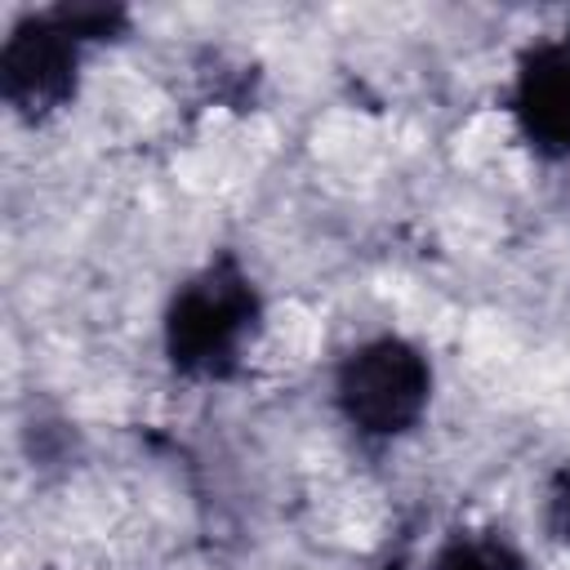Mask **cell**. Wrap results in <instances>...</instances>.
<instances>
[{
	"label": "cell",
	"instance_id": "7",
	"mask_svg": "<svg viewBox=\"0 0 570 570\" xmlns=\"http://www.w3.org/2000/svg\"><path fill=\"white\" fill-rule=\"evenodd\" d=\"M379 570H410V566H405V557H392V561H383Z\"/></svg>",
	"mask_w": 570,
	"mask_h": 570
},
{
	"label": "cell",
	"instance_id": "4",
	"mask_svg": "<svg viewBox=\"0 0 570 570\" xmlns=\"http://www.w3.org/2000/svg\"><path fill=\"white\" fill-rule=\"evenodd\" d=\"M508 116L539 160H570V27L521 49L508 85Z\"/></svg>",
	"mask_w": 570,
	"mask_h": 570
},
{
	"label": "cell",
	"instance_id": "6",
	"mask_svg": "<svg viewBox=\"0 0 570 570\" xmlns=\"http://www.w3.org/2000/svg\"><path fill=\"white\" fill-rule=\"evenodd\" d=\"M543 530L552 543L570 548V463L543 481Z\"/></svg>",
	"mask_w": 570,
	"mask_h": 570
},
{
	"label": "cell",
	"instance_id": "5",
	"mask_svg": "<svg viewBox=\"0 0 570 570\" xmlns=\"http://www.w3.org/2000/svg\"><path fill=\"white\" fill-rule=\"evenodd\" d=\"M428 570H530L503 530H454Z\"/></svg>",
	"mask_w": 570,
	"mask_h": 570
},
{
	"label": "cell",
	"instance_id": "3",
	"mask_svg": "<svg viewBox=\"0 0 570 570\" xmlns=\"http://www.w3.org/2000/svg\"><path fill=\"white\" fill-rule=\"evenodd\" d=\"M85 49L89 45H80L58 22L53 9L22 13L0 40V98H4V107L27 125H40V120L58 116L62 107H71L80 94Z\"/></svg>",
	"mask_w": 570,
	"mask_h": 570
},
{
	"label": "cell",
	"instance_id": "2",
	"mask_svg": "<svg viewBox=\"0 0 570 570\" xmlns=\"http://www.w3.org/2000/svg\"><path fill=\"white\" fill-rule=\"evenodd\" d=\"M432 356L405 334H370L334 365V410L365 441L410 436L432 405Z\"/></svg>",
	"mask_w": 570,
	"mask_h": 570
},
{
	"label": "cell",
	"instance_id": "1",
	"mask_svg": "<svg viewBox=\"0 0 570 570\" xmlns=\"http://www.w3.org/2000/svg\"><path fill=\"white\" fill-rule=\"evenodd\" d=\"M263 289L236 249H214L187 272L160 316L165 365L187 383H232L263 334Z\"/></svg>",
	"mask_w": 570,
	"mask_h": 570
}]
</instances>
